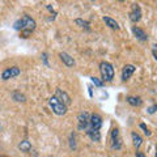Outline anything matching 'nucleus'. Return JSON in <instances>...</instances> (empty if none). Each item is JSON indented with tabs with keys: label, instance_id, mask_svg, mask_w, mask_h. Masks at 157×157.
Here are the masks:
<instances>
[{
	"label": "nucleus",
	"instance_id": "obj_1",
	"mask_svg": "<svg viewBox=\"0 0 157 157\" xmlns=\"http://www.w3.org/2000/svg\"><path fill=\"white\" fill-rule=\"evenodd\" d=\"M13 28H14V30L20 32L21 38H28L32 34V32L36 30L37 22H36V20L32 18L30 16L24 14L21 18H18L17 21L13 24Z\"/></svg>",
	"mask_w": 157,
	"mask_h": 157
},
{
	"label": "nucleus",
	"instance_id": "obj_2",
	"mask_svg": "<svg viewBox=\"0 0 157 157\" xmlns=\"http://www.w3.org/2000/svg\"><path fill=\"white\" fill-rule=\"evenodd\" d=\"M100 72L102 77V82L111 81L114 78V67L109 62H101L100 63Z\"/></svg>",
	"mask_w": 157,
	"mask_h": 157
},
{
	"label": "nucleus",
	"instance_id": "obj_3",
	"mask_svg": "<svg viewBox=\"0 0 157 157\" xmlns=\"http://www.w3.org/2000/svg\"><path fill=\"white\" fill-rule=\"evenodd\" d=\"M48 106H50V109L52 110L54 114H56L59 117L64 115L67 113V106L64 104H62V102L59 101L58 98L54 97V96L48 98Z\"/></svg>",
	"mask_w": 157,
	"mask_h": 157
},
{
	"label": "nucleus",
	"instance_id": "obj_4",
	"mask_svg": "<svg viewBox=\"0 0 157 157\" xmlns=\"http://www.w3.org/2000/svg\"><path fill=\"white\" fill-rule=\"evenodd\" d=\"M89 118L90 114L88 111H81L77 115V128L80 131H86L88 124H89Z\"/></svg>",
	"mask_w": 157,
	"mask_h": 157
},
{
	"label": "nucleus",
	"instance_id": "obj_5",
	"mask_svg": "<svg viewBox=\"0 0 157 157\" xmlns=\"http://www.w3.org/2000/svg\"><path fill=\"white\" fill-rule=\"evenodd\" d=\"M102 127V117L100 114H90L89 118V124H88V130H94V131H100Z\"/></svg>",
	"mask_w": 157,
	"mask_h": 157
},
{
	"label": "nucleus",
	"instance_id": "obj_6",
	"mask_svg": "<svg viewBox=\"0 0 157 157\" xmlns=\"http://www.w3.org/2000/svg\"><path fill=\"white\" fill-rule=\"evenodd\" d=\"M110 141H111V148L113 149H121L122 148V139L119 135V130L118 128H113L111 134H110Z\"/></svg>",
	"mask_w": 157,
	"mask_h": 157
},
{
	"label": "nucleus",
	"instance_id": "obj_7",
	"mask_svg": "<svg viewBox=\"0 0 157 157\" xmlns=\"http://www.w3.org/2000/svg\"><path fill=\"white\" fill-rule=\"evenodd\" d=\"M20 73H21V70H20L17 66H12V67L6 68V70L2 72V78L4 81H7V80H9V78H13V77L18 76Z\"/></svg>",
	"mask_w": 157,
	"mask_h": 157
},
{
	"label": "nucleus",
	"instance_id": "obj_8",
	"mask_svg": "<svg viewBox=\"0 0 157 157\" xmlns=\"http://www.w3.org/2000/svg\"><path fill=\"white\" fill-rule=\"evenodd\" d=\"M141 18V8L139 4H132L131 11H130V20L132 22H139Z\"/></svg>",
	"mask_w": 157,
	"mask_h": 157
},
{
	"label": "nucleus",
	"instance_id": "obj_9",
	"mask_svg": "<svg viewBox=\"0 0 157 157\" xmlns=\"http://www.w3.org/2000/svg\"><path fill=\"white\" fill-rule=\"evenodd\" d=\"M55 98H58L59 101L62 102V104H64L66 106H68V105H71V97L68 96V93L67 92H64V90H62L60 88H58V89L55 90V96H54Z\"/></svg>",
	"mask_w": 157,
	"mask_h": 157
},
{
	"label": "nucleus",
	"instance_id": "obj_10",
	"mask_svg": "<svg viewBox=\"0 0 157 157\" xmlns=\"http://www.w3.org/2000/svg\"><path fill=\"white\" fill-rule=\"evenodd\" d=\"M135 71H136V67L134 64H126L123 67V70H122V81H127L134 75Z\"/></svg>",
	"mask_w": 157,
	"mask_h": 157
},
{
	"label": "nucleus",
	"instance_id": "obj_11",
	"mask_svg": "<svg viewBox=\"0 0 157 157\" xmlns=\"http://www.w3.org/2000/svg\"><path fill=\"white\" fill-rule=\"evenodd\" d=\"M59 58H60V60L64 63V64L67 66V67H73L76 64L75 63V59H73L70 54H67V52H60L59 54Z\"/></svg>",
	"mask_w": 157,
	"mask_h": 157
},
{
	"label": "nucleus",
	"instance_id": "obj_12",
	"mask_svg": "<svg viewBox=\"0 0 157 157\" xmlns=\"http://www.w3.org/2000/svg\"><path fill=\"white\" fill-rule=\"evenodd\" d=\"M132 33H134V36L140 39V41H148V34H147L143 29L137 28V26H132Z\"/></svg>",
	"mask_w": 157,
	"mask_h": 157
},
{
	"label": "nucleus",
	"instance_id": "obj_13",
	"mask_svg": "<svg viewBox=\"0 0 157 157\" xmlns=\"http://www.w3.org/2000/svg\"><path fill=\"white\" fill-rule=\"evenodd\" d=\"M102 20H104V22H105L110 29H113V30H119V29H121V28H119V24H118L114 18H111V17H109V16H104V17H102Z\"/></svg>",
	"mask_w": 157,
	"mask_h": 157
},
{
	"label": "nucleus",
	"instance_id": "obj_14",
	"mask_svg": "<svg viewBox=\"0 0 157 157\" xmlns=\"http://www.w3.org/2000/svg\"><path fill=\"white\" fill-rule=\"evenodd\" d=\"M131 137H132V144H134V147L136 149H139L141 144H143V139H141V136L137 134V132H131Z\"/></svg>",
	"mask_w": 157,
	"mask_h": 157
},
{
	"label": "nucleus",
	"instance_id": "obj_15",
	"mask_svg": "<svg viewBox=\"0 0 157 157\" xmlns=\"http://www.w3.org/2000/svg\"><path fill=\"white\" fill-rule=\"evenodd\" d=\"M86 135L90 137L92 141H96V143H98V141H101V132L100 131H94V130H88L85 131Z\"/></svg>",
	"mask_w": 157,
	"mask_h": 157
},
{
	"label": "nucleus",
	"instance_id": "obj_16",
	"mask_svg": "<svg viewBox=\"0 0 157 157\" xmlns=\"http://www.w3.org/2000/svg\"><path fill=\"white\" fill-rule=\"evenodd\" d=\"M126 100L131 106H141V104H143V100L137 96H128Z\"/></svg>",
	"mask_w": 157,
	"mask_h": 157
},
{
	"label": "nucleus",
	"instance_id": "obj_17",
	"mask_svg": "<svg viewBox=\"0 0 157 157\" xmlns=\"http://www.w3.org/2000/svg\"><path fill=\"white\" fill-rule=\"evenodd\" d=\"M18 149L21 152H30L32 151V144L29 140H22L18 144Z\"/></svg>",
	"mask_w": 157,
	"mask_h": 157
},
{
	"label": "nucleus",
	"instance_id": "obj_18",
	"mask_svg": "<svg viewBox=\"0 0 157 157\" xmlns=\"http://www.w3.org/2000/svg\"><path fill=\"white\" fill-rule=\"evenodd\" d=\"M12 97H13V100L17 101V102H25L26 101V97L24 96L22 93H20V92H13Z\"/></svg>",
	"mask_w": 157,
	"mask_h": 157
},
{
	"label": "nucleus",
	"instance_id": "obj_19",
	"mask_svg": "<svg viewBox=\"0 0 157 157\" xmlns=\"http://www.w3.org/2000/svg\"><path fill=\"white\" fill-rule=\"evenodd\" d=\"M75 22L77 24V25H80L81 28H85V29H89V22L85 21V20H81V18H76Z\"/></svg>",
	"mask_w": 157,
	"mask_h": 157
},
{
	"label": "nucleus",
	"instance_id": "obj_20",
	"mask_svg": "<svg viewBox=\"0 0 157 157\" xmlns=\"http://www.w3.org/2000/svg\"><path fill=\"white\" fill-rule=\"evenodd\" d=\"M90 80H92L93 84H94L96 86H98V88H102V86H104V84H105V82H102V80H100V78H97L94 76L90 77Z\"/></svg>",
	"mask_w": 157,
	"mask_h": 157
},
{
	"label": "nucleus",
	"instance_id": "obj_21",
	"mask_svg": "<svg viewBox=\"0 0 157 157\" xmlns=\"http://www.w3.org/2000/svg\"><path fill=\"white\" fill-rule=\"evenodd\" d=\"M139 127H140V128L144 131V134H145L147 136H151V135H152V132L149 131V128H148V127L145 126V123H140V126H139Z\"/></svg>",
	"mask_w": 157,
	"mask_h": 157
},
{
	"label": "nucleus",
	"instance_id": "obj_22",
	"mask_svg": "<svg viewBox=\"0 0 157 157\" xmlns=\"http://www.w3.org/2000/svg\"><path fill=\"white\" fill-rule=\"evenodd\" d=\"M41 58H42V60H43V64H45L46 67H48V62H47V54H46V52H43Z\"/></svg>",
	"mask_w": 157,
	"mask_h": 157
},
{
	"label": "nucleus",
	"instance_id": "obj_23",
	"mask_svg": "<svg viewBox=\"0 0 157 157\" xmlns=\"http://www.w3.org/2000/svg\"><path fill=\"white\" fill-rule=\"evenodd\" d=\"M156 109H157V106H156V105H153V106H151V107H148V109H147V111H148V114H155V111H156Z\"/></svg>",
	"mask_w": 157,
	"mask_h": 157
},
{
	"label": "nucleus",
	"instance_id": "obj_24",
	"mask_svg": "<svg viewBox=\"0 0 157 157\" xmlns=\"http://www.w3.org/2000/svg\"><path fill=\"white\" fill-rule=\"evenodd\" d=\"M136 157H147V156L143 153V152H139V151H137V152H136Z\"/></svg>",
	"mask_w": 157,
	"mask_h": 157
},
{
	"label": "nucleus",
	"instance_id": "obj_25",
	"mask_svg": "<svg viewBox=\"0 0 157 157\" xmlns=\"http://www.w3.org/2000/svg\"><path fill=\"white\" fill-rule=\"evenodd\" d=\"M152 54H153V58L157 59V56H156V46H153V51H152Z\"/></svg>",
	"mask_w": 157,
	"mask_h": 157
},
{
	"label": "nucleus",
	"instance_id": "obj_26",
	"mask_svg": "<svg viewBox=\"0 0 157 157\" xmlns=\"http://www.w3.org/2000/svg\"><path fill=\"white\" fill-rule=\"evenodd\" d=\"M88 89H89V96L93 97V90H92V86H88Z\"/></svg>",
	"mask_w": 157,
	"mask_h": 157
},
{
	"label": "nucleus",
	"instance_id": "obj_27",
	"mask_svg": "<svg viewBox=\"0 0 157 157\" xmlns=\"http://www.w3.org/2000/svg\"><path fill=\"white\" fill-rule=\"evenodd\" d=\"M0 128H2V124H0Z\"/></svg>",
	"mask_w": 157,
	"mask_h": 157
}]
</instances>
